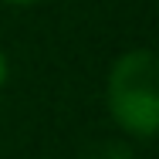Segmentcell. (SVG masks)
<instances>
[{"mask_svg": "<svg viewBox=\"0 0 159 159\" xmlns=\"http://www.w3.org/2000/svg\"><path fill=\"white\" fill-rule=\"evenodd\" d=\"M108 108L115 122L139 135L149 139L159 125V71L156 54L139 48L125 51L108 71Z\"/></svg>", "mask_w": 159, "mask_h": 159, "instance_id": "1", "label": "cell"}, {"mask_svg": "<svg viewBox=\"0 0 159 159\" xmlns=\"http://www.w3.org/2000/svg\"><path fill=\"white\" fill-rule=\"evenodd\" d=\"M85 159H132V152L122 142H105V146H98L92 152H85Z\"/></svg>", "mask_w": 159, "mask_h": 159, "instance_id": "2", "label": "cell"}, {"mask_svg": "<svg viewBox=\"0 0 159 159\" xmlns=\"http://www.w3.org/2000/svg\"><path fill=\"white\" fill-rule=\"evenodd\" d=\"M7 81V58H3V51H0V85Z\"/></svg>", "mask_w": 159, "mask_h": 159, "instance_id": "3", "label": "cell"}, {"mask_svg": "<svg viewBox=\"0 0 159 159\" xmlns=\"http://www.w3.org/2000/svg\"><path fill=\"white\" fill-rule=\"evenodd\" d=\"M7 3H17V7H27V3H37V0H7Z\"/></svg>", "mask_w": 159, "mask_h": 159, "instance_id": "4", "label": "cell"}]
</instances>
